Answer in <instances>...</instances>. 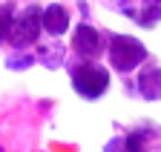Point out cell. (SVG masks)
Here are the masks:
<instances>
[{
	"instance_id": "6da1fadb",
	"label": "cell",
	"mask_w": 161,
	"mask_h": 152,
	"mask_svg": "<svg viewBox=\"0 0 161 152\" xmlns=\"http://www.w3.org/2000/svg\"><path fill=\"white\" fill-rule=\"evenodd\" d=\"M107 60L109 69H115L118 75H132L138 66H144L150 58V49L138 40L135 34H124V32H107Z\"/></svg>"
},
{
	"instance_id": "7a4b0ae2",
	"label": "cell",
	"mask_w": 161,
	"mask_h": 152,
	"mask_svg": "<svg viewBox=\"0 0 161 152\" xmlns=\"http://www.w3.org/2000/svg\"><path fill=\"white\" fill-rule=\"evenodd\" d=\"M66 72H69L75 95L84 101H101L109 92L112 72H109V66H101L98 60H75V63H69Z\"/></svg>"
},
{
	"instance_id": "3957f363",
	"label": "cell",
	"mask_w": 161,
	"mask_h": 152,
	"mask_svg": "<svg viewBox=\"0 0 161 152\" xmlns=\"http://www.w3.org/2000/svg\"><path fill=\"white\" fill-rule=\"evenodd\" d=\"M40 14H43V6L40 3H26V6L14 9L12 26H9V34H6V43L12 49H32L40 40V34H43Z\"/></svg>"
},
{
	"instance_id": "277c9868",
	"label": "cell",
	"mask_w": 161,
	"mask_h": 152,
	"mask_svg": "<svg viewBox=\"0 0 161 152\" xmlns=\"http://www.w3.org/2000/svg\"><path fill=\"white\" fill-rule=\"evenodd\" d=\"M107 52V37L101 29H95L89 20L75 23L72 29V55L78 60H98Z\"/></svg>"
},
{
	"instance_id": "5b68a950",
	"label": "cell",
	"mask_w": 161,
	"mask_h": 152,
	"mask_svg": "<svg viewBox=\"0 0 161 152\" xmlns=\"http://www.w3.org/2000/svg\"><path fill=\"white\" fill-rule=\"evenodd\" d=\"M40 23H43V32L49 37H64L72 26V9L66 3H46L43 14H40Z\"/></svg>"
},
{
	"instance_id": "8992f818",
	"label": "cell",
	"mask_w": 161,
	"mask_h": 152,
	"mask_svg": "<svg viewBox=\"0 0 161 152\" xmlns=\"http://www.w3.org/2000/svg\"><path fill=\"white\" fill-rule=\"evenodd\" d=\"M135 95L141 101H161V66H144L135 69Z\"/></svg>"
},
{
	"instance_id": "52a82bcc",
	"label": "cell",
	"mask_w": 161,
	"mask_h": 152,
	"mask_svg": "<svg viewBox=\"0 0 161 152\" xmlns=\"http://www.w3.org/2000/svg\"><path fill=\"white\" fill-rule=\"evenodd\" d=\"M35 58H37V63H43L46 69H60V66H64V60H66V46L60 43V37H55L52 43L37 46Z\"/></svg>"
},
{
	"instance_id": "ba28073f",
	"label": "cell",
	"mask_w": 161,
	"mask_h": 152,
	"mask_svg": "<svg viewBox=\"0 0 161 152\" xmlns=\"http://www.w3.org/2000/svg\"><path fill=\"white\" fill-rule=\"evenodd\" d=\"M130 17L138 26L153 29L155 23H161V0H138V6L130 12Z\"/></svg>"
},
{
	"instance_id": "9c48e42d",
	"label": "cell",
	"mask_w": 161,
	"mask_h": 152,
	"mask_svg": "<svg viewBox=\"0 0 161 152\" xmlns=\"http://www.w3.org/2000/svg\"><path fill=\"white\" fill-rule=\"evenodd\" d=\"M35 63H37V58H35V52H29V49H12L6 55V69H12V72H26Z\"/></svg>"
},
{
	"instance_id": "30bf717a",
	"label": "cell",
	"mask_w": 161,
	"mask_h": 152,
	"mask_svg": "<svg viewBox=\"0 0 161 152\" xmlns=\"http://www.w3.org/2000/svg\"><path fill=\"white\" fill-rule=\"evenodd\" d=\"M14 3H0V43H6V34H9V26H12V14H14Z\"/></svg>"
}]
</instances>
